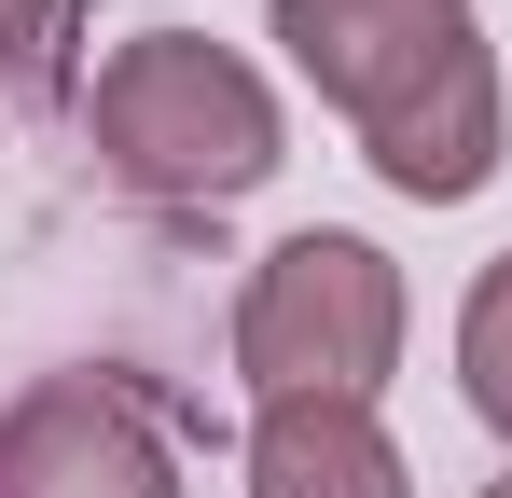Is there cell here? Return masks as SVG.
<instances>
[{
    "label": "cell",
    "mask_w": 512,
    "mask_h": 498,
    "mask_svg": "<svg viewBox=\"0 0 512 498\" xmlns=\"http://www.w3.org/2000/svg\"><path fill=\"white\" fill-rule=\"evenodd\" d=\"M250 498H416L374 402H263L250 415Z\"/></svg>",
    "instance_id": "cell-5"
},
{
    "label": "cell",
    "mask_w": 512,
    "mask_h": 498,
    "mask_svg": "<svg viewBox=\"0 0 512 498\" xmlns=\"http://www.w3.org/2000/svg\"><path fill=\"white\" fill-rule=\"evenodd\" d=\"M277 42L360 125V153H374L388 194L457 208V194L499 180L512 111H499V56H485L471 0H277Z\"/></svg>",
    "instance_id": "cell-1"
},
{
    "label": "cell",
    "mask_w": 512,
    "mask_h": 498,
    "mask_svg": "<svg viewBox=\"0 0 512 498\" xmlns=\"http://www.w3.org/2000/svg\"><path fill=\"white\" fill-rule=\"evenodd\" d=\"M42 28H56V0H0V83L42 70Z\"/></svg>",
    "instance_id": "cell-7"
},
{
    "label": "cell",
    "mask_w": 512,
    "mask_h": 498,
    "mask_svg": "<svg viewBox=\"0 0 512 498\" xmlns=\"http://www.w3.org/2000/svg\"><path fill=\"white\" fill-rule=\"evenodd\" d=\"M84 139L153 208H236L250 180H277V83L208 28H139L97 56Z\"/></svg>",
    "instance_id": "cell-2"
},
{
    "label": "cell",
    "mask_w": 512,
    "mask_h": 498,
    "mask_svg": "<svg viewBox=\"0 0 512 498\" xmlns=\"http://www.w3.org/2000/svg\"><path fill=\"white\" fill-rule=\"evenodd\" d=\"M402 332H416L402 263L346 222H305L236 291V388H250V415L263 402H374L402 374Z\"/></svg>",
    "instance_id": "cell-3"
},
{
    "label": "cell",
    "mask_w": 512,
    "mask_h": 498,
    "mask_svg": "<svg viewBox=\"0 0 512 498\" xmlns=\"http://www.w3.org/2000/svg\"><path fill=\"white\" fill-rule=\"evenodd\" d=\"M457 388H471V415L512 443V249L471 277V305H457Z\"/></svg>",
    "instance_id": "cell-6"
},
{
    "label": "cell",
    "mask_w": 512,
    "mask_h": 498,
    "mask_svg": "<svg viewBox=\"0 0 512 498\" xmlns=\"http://www.w3.org/2000/svg\"><path fill=\"white\" fill-rule=\"evenodd\" d=\"M0 498H180V457L125 374H42L0 402Z\"/></svg>",
    "instance_id": "cell-4"
},
{
    "label": "cell",
    "mask_w": 512,
    "mask_h": 498,
    "mask_svg": "<svg viewBox=\"0 0 512 498\" xmlns=\"http://www.w3.org/2000/svg\"><path fill=\"white\" fill-rule=\"evenodd\" d=\"M485 498H512V471H499V485H485Z\"/></svg>",
    "instance_id": "cell-8"
}]
</instances>
